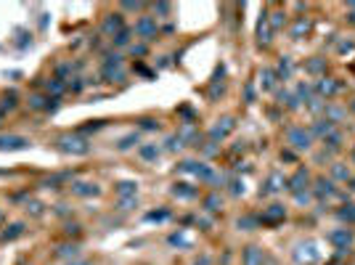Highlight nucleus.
Listing matches in <instances>:
<instances>
[{
    "label": "nucleus",
    "instance_id": "29",
    "mask_svg": "<svg viewBox=\"0 0 355 265\" xmlns=\"http://www.w3.org/2000/svg\"><path fill=\"white\" fill-rule=\"evenodd\" d=\"M262 77H265V80H262V85H265V88H271V85H273V72H271V69H265V74H262Z\"/></svg>",
    "mask_w": 355,
    "mask_h": 265
},
{
    "label": "nucleus",
    "instance_id": "2",
    "mask_svg": "<svg viewBox=\"0 0 355 265\" xmlns=\"http://www.w3.org/2000/svg\"><path fill=\"white\" fill-rule=\"evenodd\" d=\"M287 138H289V143L295 146L297 151H307V149H310V141H313L310 132H307L305 128H292L287 132Z\"/></svg>",
    "mask_w": 355,
    "mask_h": 265
},
{
    "label": "nucleus",
    "instance_id": "43",
    "mask_svg": "<svg viewBox=\"0 0 355 265\" xmlns=\"http://www.w3.org/2000/svg\"><path fill=\"white\" fill-rule=\"evenodd\" d=\"M353 112H355V101H353Z\"/></svg>",
    "mask_w": 355,
    "mask_h": 265
},
{
    "label": "nucleus",
    "instance_id": "34",
    "mask_svg": "<svg viewBox=\"0 0 355 265\" xmlns=\"http://www.w3.org/2000/svg\"><path fill=\"white\" fill-rule=\"evenodd\" d=\"M133 141H138V135H127V138H125V141H122V143H119V149H127V146H130V143H133Z\"/></svg>",
    "mask_w": 355,
    "mask_h": 265
},
{
    "label": "nucleus",
    "instance_id": "41",
    "mask_svg": "<svg viewBox=\"0 0 355 265\" xmlns=\"http://www.w3.org/2000/svg\"><path fill=\"white\" fill-rule=\"evenodd\" d=\"M74 265H88V263H74Z\"/></svg>",
    "mask_w": 355,
    "mask_h": 265
},
{
    "label": "nucleus",
    "instance_id": "24",
    "mask_svg": "<svg viewBox=\"0 0 355 265\" xmlns=\"http://www.w3.org/2000/svg\"><path fill=\"white\" fill-rule=\"evenodd\" d=\"M45 88H48V93H53V96H61V93H64L61 80H48V82H45Z\"/></svg>",
    "mask_w": 355,
    "mask_h": 265
},
{
    "label": "nucleus",
    "instance_id": "45",
    "mask_svg": "<svg viewBox=\"0 0 355 265\" xmlns=\"http://www.w3.org/2000/svg\"><path fill=\"white\" fill-rule=\"evenodd\" d=\"M353 159H355V151H353Z\"/></svg>",
    "mask_w": 355,
    "mask_h": 265
},
{
    "label": "nucleus",
    "instance_id": "31",
    "mask_svg": "<svg viewBox=\"0 0 355 265\" xmlns=\"http://www.w3.org/2000/svg\"><path fill=\"white\" fill-rule=\"evenodd\" d=\"M334 175H337V178H345V181H347V178H350V173H347L345 167H339V165L334 167Z\"/></svg>",
    "mask_w": 355,
    "mask_h": 265
},
{
    "label": "nucleus",
    "instance_id": "30",
    "mask_svg": "<svg viewBox=\"0 0 355 265\" xmlns=\"http://www.w3.org/2000/svg\"><path fill=\"white\" fill-rule=\"evenodd\" d=\"M119 204H122V209H130L135 204V197H127V199H119Z\"/></svg>",
    "mask_w": 355,
    "mask_h": 265
},
{
    "label": "nucleus",
    "instance_id": "5",
    "mask_svg": "<svg viewBox=\"0 0 355 265\" xmlns=\"http://www.w3.org/2000/svg\"><path fill=\"white\" fill-rule=\"evenodd\" d=\"M295 257H297V263H315V260L321 257V252L315 249L313 241H305V244H299V247H297Z\"/></svg>",
    "mask_w": 355,
    "mask_h": 265
},
{
    "label": "nucleus",
    "instance_id": "44",
    "mask_svg": "<svg viewBox=\"0 0 355 265\" xmlns=\"http://www.w3.org/2000/svg\"><path fill=\"white\" fill-rule=\"evenodd\" d=\"M353 189H355V181H353Z\"/></svg>",
    "mask_w": 355,
    "mask_h": 265
},
{
    "label": "nucleus",
    "instance_id": "3",
    "mask_svg": "<svg viewBox=\"0 0 355 265\" xmlns=\"http://www.w3.org/2000/svg\"><path fill=\"white\" fill-rule=\"evenodd\" d=\"M101 72H104V77H106V80H122V77H125V69H122V59L119 56H109V59H106L104 61V69H101Z\"/></svg>",
    "mask_w": 355,
    "mask_h": 265
},
{
    "label": "nucleus",
    "instance_id": "39",
    "mask_svg": "<svg viewBox=\"0 0 355 265\" xmlns=\"http://www.w3.org/2000/svg\"><path fill=\"white\" fill-rule=\"evenodd\" d=\"M143 128L146 130H154V128H157V122H154V120H143Z\"/></svg>",
    "mask_w": 355,
    "mask_h": 265
},
{
    "label": "nucleus",
    "instance_id": "13",
    "mask_svg": "<svg viewBox=\"0 0 355 265\" xmlns=\"http://www.w3.org/2000/svg\"><path fill=\"white\" fill-rule=\"evenodd\" d=\"M329 239L334 241V244H337L339 249H347V244H350V241H353V233L347 231V228H342V231H334V233H331Z\"/></svg>",
    "mask_w": 355,
    "mask_h": 265
},
{
    "label": "nucleus",
    "instance_id": "15",
    "mask_svg": "<svg viewBox=\"0 0 355 265\" xmlns=\"http://www.w3.org/2000/svg\"><path fill=\"white\" fill-rule=\"evenodd\" d=\"M257 40L262 45H268L271 43V29H268V16H262L260 19V24H257Z\"/></svg>",
    "mask_w": 355,
    "mask_h": 265
},
{
    "label": "nucleus",
    "instance_id": "17",
    "mask_svg": "<svg viewBox=\"0 0 355 265\" xmlns=\"http://www.w3.org/2000/svg\"><path fill=\"white\" fill-rule=\"evenodd\" d=\"M135 191H138V186L135 183H130V181H122L119 186H117V194L122 199H127V197H135Z\"/></svg>",
    "mask_w": 355,
    "mask_h": 265
},
{
    "label": "nucleus",
    "instance_id": "6",
    "mask_svg": "<svg viewBox=\"0 0 355 265\" xmlns=\"http://www.w3.org/2000/svg\"><path fill=\"white\" fill-rule=\"evenodd\" d=\"M135 32L141 35L143 40H151V37L157 35V19H151V16L138 19V21H135Z\"/></svg>",
    "mask_w": 355,
    "mask_h": 265
},
{
    "label": "nucleus",
    "instance_id": "8",
    "mask_svg": "<svg viewBox=\"0 0 355 265\" xmlns=\"http://www.w3.org/2000/svg\"><path fill=\"white\" fill-rule=\"evenodd\" d=\"M122 29H125V27H122V16H119V13H109V16L104 19V32L106 35H119Z\"/></svg>",
    "mask_w": 355,
    "mask_h": 265
},
{
    "label": "nucleus",
    "instance_id": "37",
    "mask_svg": "<svg viewBox=\"0 0 355 265\" xmlns=\"http://www.w3.org/2000/svg\"><path fill=\"white\" fill-rule=\"evenodd\" d=\"M154 11H159V13H170V5H167V3H159V5H154Z\"/></svg>",
    "mask_w": 355,
    "mask_h": 265
},
{
    "label": "nucleus",
    "instance_id": "33",
    "mask_svg": "<svg viewBox=\"0 0 355 265\" xmlns=\"http://www.w3.org/2000/svg\"><path fill=\"white\" fill-rule=\"evenodd\" d=\"M125 11H141V3H122Z\"/></svg>",
    "mask_w": 355,
    "mask_h": 265
},
{
    "label": "nucleus",
    "instance_id": "38",
    "mask_svg": "<svg viewBox=\"0 0 355 265\" xmlns=\"http://www.w3.org/2000/svg\"><path fill=\"white\" fill-rule=\"evenodd\" d=\"M281 27V13H273V29Z\"/></svg>",
    "mask_w": 355,
    "mask_h": 265
},
{
    "label": "nucleus",
    "instance_id": "46",
    "mask_svg": "<svg viewBox=\"0 0 355 265\" xmlns=\"http://www.w3.org/2000/svg\"><path fill=\"white\" fill-rule=\"evenodd\" d=\"M0 120H3V114H0Z\"/></svg>",
    "mask_w": 355,
    "mask_h": 265
},
{
    "label": "nucleus",
    "instance_id": "19",
    "mask_svg": "<svg viewBox=\"0 0 355 265\" xmlns=\"http://www.w3.org/2000/svg\"><path fill=\"white\" fill-rule=\"evenodd\" d=\"M339 85L334 80H329V77H323V80L318 82V93H326V96H331V93H337Z\"/></svg>",
    "mask_w": 355,
    "mask_h": 265
},
{
    "label": "nucleus",
    "instance_id": "23",
    "mask_svg": "<svg viewBox=\"0 0 355 265\" xmlns=\"http://www.w3.org/2000/svg\"><path fill=\"white\" fill-rule=\"evenodd\" d=\"M21 233H24V225H21V223H16V225H11V231H5V233H3V241L16 239V236H21Z\"/></svg>",
    "mask_w": 355,
    "mask_h": 265
},
{
    "label": "nucleus",
    "instance_id": "16",
    "mask_svg": "<svg viewBox=\"0 0 355 265\" xmlns=\"http://www.w3.org/2000/svg\"><path fill=\"white\" fill-rule=\"evenodd\" d=\"M178 138H180V143H186V141H194L196 138V128H194V122H186L180 130H178Z\"/></svg>",
    "mask_w": 355,
    "mask_h": 265
},
{
    "label": "nucleus",
    "instance_id": "28",
    "mask_svg": "<svg viewBox=\"0 0 355 265\" xmlns=\"http://www.w3.org/2000/svg\"><path fill=\"white\" fill-rule=\"evenodd\" d=\"M339 215H342L345 220H355V204H347V207H345Z\"/></svg>",
    "mask_w": 355,
    "mask_h": 265
},
{
    "label": "nucleus",
    "instance_id": "20",
    "mask_svg": "<svg viewBox=\"0 0 355 265\" xmlns=\"http://www.w3.org/2000/svg\"><path fill=\"white\" fill-rule=\"evenodd\" d=\"M141 157L149 159V162L157 159V157H159V146H157V143H146V146H141Z\"/></svg>",
    "mask_w": 355,
    "mask_h": 265
},
{
    "label": "nucleus",
    "instance_id": "10",
    "mask_svg": "<svg viewBox=\"0 0 355 265\" xmlns=\"http://www.w3.org/2000/svg\"><path fill=\"white\" fill-rule=\"evenodd\" d=\"M287 183H289V189H292V191H295V194H302V189H305V183H307V173H305V170H302V167H299V170H297V173H295V175H292V178H289V181H287Z\"/></svg>",
    "mask_w": 355,
    "mask_h": 265
},
{
    "label": "nucleus",
    "instance_id": "22",
    "mask_svg": "<svg viewBox=\"0 0 355 265\" xmlns=\"http://www.w3.org/2000/svg\"><path fill=\"white\" fill-rule=\"evenodd\" d=\"M315 186H318L315 191H318V197H321V199H323V197H331V194H334V189H331V183H329V181H318Z\"/></svg>",
    "mask_w": 355,
    "mask_h": 265
},
{
    "label": "nucleus",
    "instance_id": "25",
    "mask_svg": "<svg viewBox=\"0 0 355 265\" xmlns=\"http://www.w3.org/2000/svg\"><path fill=\"white\" fill-rule=\"evenodd\" d=\"M307 19H299L297 24H295V29H292V37H302V32H307Z\"/></svg>",
    "mask_w": 355,
    "mask_h": 265
},
{
    "label": "nucleus",
    "instance_id": "12",
    "mask_svg": "<svg viewBox=\"0 0 355 265\" xmlns=\"http://www.w3.org/2000/svg\"><path fill=\"white\" fill-rule=\"evenodd\" d=\"M284 183H287V178H284L281 173H273L271 178H268V183H265V189H262V194H276V191H281Z\"/></svg>",
    "mask_w": 355,
    "mask_h": 265
},
{
    "label": "nucleus",
    "instance_id": "42",
    "mask_svg": "<svg viewBox=\"0 0 355 265\" xmlns=\"http://www.w3.org/2000/svg\"><path fill=\"white\" fill-rule=\"evenodd\" d=\"M0 223H3V212H0Z\"/></svg>",
    "mask_w": 355,
    "mask_h": 265
},
{
    "label": "nucleus",
    "instance_id": "32",
    "mask_svg": "<svg viewBox=\"0 0 355 265\" xmlns=\"http://www.w3.org/2000/svg\"><path fill=\"white\" fill-rule=\"evenodd\" d=\"M238 225H244V231H252L254 220H252V217H244V220H238Z\"/></svg>",
    "mask_w": 355,
    "mask_h": 265
},
{
    "label": "nucleus",
    "instance_id": "36",
    "mask_svg": "<svg viewBox=\"0 0 355 265\" xmlns=\"http://www.w3.org/2000/svg\"><path fill=\"white\" fill-rule=\"evenodd\" d=\"M207 209H218V197H210V199H207Z\"/></svg>",
    "mask_w": 355,
    "mask_h": 265
},
{
    "label": "nucleus",
    "instance_id": "26",
    "mask_svg": "<svg viewBox=\"0 0 355 265\" xmlns=\"http://www.w3.org/2000/svg\"><path fill=\"white\" fill-rule=\"evenodd\" d=\"M279 74H281V77H289V74H292V61H289V59H281V64H279Z\"/></svg>",
    "mask_w": 355,
    "mask_h": 265
},
{
    "label": "nucleus",
    "instance_id": "11",
    "mask_svg": "<svg viewBox=\"0 0 355 265\" xmlns=\"http://www.w3.org/2000/svg\"><path fill=\"white\" fill-rule=\"evenodd\" d=\"M72 191L77 194V197H96L101 189H98L96 183H82V181H77V183H72Z\"/></svg>",
    "mask_w": 355,
    "mask_h": 265
},
{
    "label": "nucleus",
    "instance_id": "14",
    "mask_svg": "<svg viewBox=\"0 0 355 265\" xmlns=\"http://www.w3.org/2000/svg\"><path fill=\"white\" fill-rule=\"evenodd\" d=\"M244 265H262V252L257 247H246L244 252Z\"/></svg>",
    "mask_w": 355,
    "mask_h": 265
},
{
    "label": "nucleus",
    "instance_id": "18",
    "mask_svg": "<svg viewBox=\"0 0 355 265\" xmlns=\"http://www.w3.org/2000/svg\"><path fill=\"white\" fill-rule=\"evenodd\" d=\"M173 194H175V197H180V199H191L196 191L188 189V183H175V186H173Z\"/></svg>",
    "mask_w": 355,
    "mask_h": 265
},
{
    "label": "nucleus",
    "instance_id": "7",
    "mask_svg": "<svg viewBox=\"0 0 355 265\" xmlns=\"http://www.w3.org/2000/svg\"><path fill=\"white\" fill-rule=\"evenodd\" d=\"M231 130H234V120H231V117H223V120H218V125H212L210 138L212 141H220V138H226Z\"/></svg>",
    "mask_w": 355,
    "mask_h": 265
},
{
    "label": "nucleus",
    "instance_id": "21",
    "mask_svg": "<svg viewBox=\"0 0 355 265\" xmlns=\"http://www.w3.org/2000/svg\"><path fill=\"white\" fill-rule=\"evenodd\" d=\"M315 132H318V135H323V138H326L329 132H334V120H321L318 125H315Z\"/></svg>",
    "mask_w": 355,
    "mask_h": 265
},
{
    "label": "nucleus",
    "instance_id": "4",
    "mask_svg": "<svg viewBox=\"0 0 355 265\" xmlns=\"http://www.w3.org/2000/svg\"><path fill=\"white\" fill-rule=\"evenodd\" d=\"M29 141L24 135H0V151H19L27 149Z\"/></svg>",
    "mask_w": 355,
    "mask_h": 265
},
{
    "label": "nucleus",
    "instance_id": "35",
    "mask_svg": "<svg viewBox=\"0 0 355 265\" xmlns=\"http://www.w3.org/2000/svg\"><path fill=\"white\" fill-rule=\"evenodd\" d=\"M167 212H149V220H165Z\"/></svg>",
    "mask_w": 355,
    "mask_h": 265
},
{
    "label": "nucleus",
    "instance_id": "27",
    "mask_svg": "<svg viewBox=\"0 0 355 265\" xmlns=\"http://www.w3.org/2000/svg\"><path fill=\"white\" fill-rule=\"evenodd\" d=\"M127 40H130V32H127V29H122L119 35H114V43H117V45H127Z\"/></svg>",
    "mask_w": 355,
    "mask_h": 265
},
{
    "label": "nucleus",
    "instance_id": "1",
    "mask_svg": "<svg viewBox=\"0 0 355 265\" xmlns=\"http://www.w3.org/2000/svg\"><path fill=\"white\" fill-rule=\"evenodd\" d=\"M59 149L66 151V154H77V157H82V154L90 151V143L85 141L82 135H72V132H66V135L59 138Z\"/></svg>",
    "mask_w": 355,
    "mask_h": 265
},
{
    "label": "nucleus",
    "instance_id": "40",
    "mask_svg": "<svg viewBox=\"0 0 355 265\" xmlns=\"http://www.w3.org/2000/svg\"><path fill=\"white\" fill-rule=\"evenodd\" d=\"M130 51H133V56H141V53H143V45H133Z\"/></svg>",
    "mask_w": 355,
    "mask_h": 265
},
{
    "label": "nucleus",
    "instance_id": "9",
    "mask_svg": "<svg viewBox=\"0 0 355 265\" xmlns=\"http://www.w3.org/2000/svg\"><path fill=\"white\" fill-rule=\"evenodd\" d=\"M279 220H284V207L281 204H271L262 212V223H268V225H276Z\"/></svg>",
    "mask_w": 355,
    "mask_h": 265
}]
</instances>
